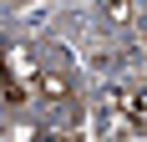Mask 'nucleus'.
I'll use <instances>...</instances> for the list:
<instances>
[{"label": "nucleus", "instance_id": "nucleus-1", "mask_svg": "<svg viewBox=\"0 0 147 142\" xmlns=\"http://www.w3.org/2000/svg\"><path fill=\"white\" fill-rule=\"evenodd\" d=\"M147 132V86H117L102 101V137H142Z\"/></svg>", "mask_w": 147, "mask_h": 142}, {"label": "nucleus", "instance_id": "nucleus-2", "mask_svg": "<svg viewBox=\"0 0 147 142\" xmlns=\"http://www.w3.org/2000/svg\"><path fill=\"white\" fill-rule=\"evenodd\" d=\"M102 26L107 30H142L147 26V0H102Z\"/></svg>", "mask_w": 147, "mask_h": 142}, {"label": "nucleus", "instance_id": "nucleus-3", "mask_svg": "<svg viewBox=\"0 0 147 142\" xmlns=\"http://www.w3.org/2000/svg\"><path fill=\"white\" fill-rule=\"evenodd\" d=\"M0 5H20V0H0Z\"/></svg>", "mask_w": 147, "mask_h": 142}]
</instances>
